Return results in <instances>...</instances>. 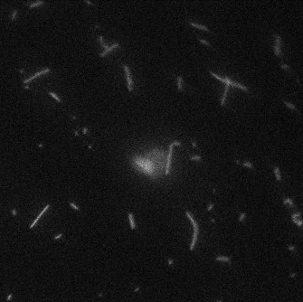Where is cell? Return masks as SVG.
Instances as JSON below:
<instances>
[{
  "label": "cell",
  "instance_id": "4fadbf2b",
  "mask_svg": "<svg viewBox=\"0 0 303 302\" xmlns=\"http://www.w3.org/2000/svg\"><path fill=\"white\" fill-rule=\"evenodd\" d=\"M232 86H233V87L239 88V89H241V90H243L244 91H247V92H248V91H249V89L246 87V86L242 85V84H241V83L237 82V81H233V83H232Z\"/></svg>",
  "mask_w": 303,
  "mask_h": 302
},
{
  "label": "cell",
  "instance_id": "8992f818",
  "mask_svg": "<svg viewBox=\"0 0 303 302\" xmlns=\"http://www.w3.org/2000/svg\"><path fill=\"white\" fill-rule=\"evenodd\" d=\"M50 71H51V70H50V68H45V69H44L43 71H39V73H35V75H33L32 77L28 78V79H26V80H24V81H23V82H24V84H25V83H27V82H30L31 81H33L34 79H35L36 77H38V76H40V75H42V74H45V73H48Z\"/></svg>",
  "mask_w": 303,
  "mask_h": 302
},
{
  "label": "cell",
  "instance_id": "ba28073f",
  "mask_svg": "<svg viewBox=\"0 0 303 302\" xmlns=\"http://www.w3.org/2000/svg\"><path fill=\"white\" fill-rule=\"evenodd\" d=\"M128 223H129V226L131 230H135L136 229V222H135V218L134 215L132 213H128Z\"/></svg>",
  "mask_w": 303,
  "mask_h": 302
},
{
  "label": "cell",
  "instance_id": "3957f363",
  "mask_svg": "<svg viewBox=\"0 0 303 302\" xmlns=\"http://www.w3.org/2000/svg\"><path fill=\"white\" fill-rule=\"evenodd\" d=\"M173 144L169 145L168 148V154L167 156V161H166V167H165V175L168 176L170 174V167H171V160H172V155H173Z\"/></svg>",
  "mask_w": 303,
  "mask_h": 302
},
{
  "label": "cell",
  "instance_id": "d6986e66",
  "mask_svg": "<svg viewBox=\"0 0 303 302\" xmlns=\"http://www.w3.org/2000/svg\"><path fill=\"white\" fill-rule=\"evenodd\" d=\"M44 4V1H42V0H40V1H37V2L34 3V4H31L29 5V7L30 8H33V7H35V6H41V5Z\"/></svg>",
  "mask_w": 303,
  "mask_h": 302
},
{
  "label": "cell",
  "instance_id": "4316f807",
  "mask_svg": "<svg viewBox=\"0 0 303 302\" xmlns=\"http://www.w3.org/2000/svg\"><path fill=\"white\" fill-rule=\"evenodd\" d=\"M69 205H70V206H71V208L74 209V210H76V211H80V208L75 205V204H73V203H71H71H69Z\"/></svg>",
  "mask_w": 303,
  "mask_h": 302
},
{
  "label": "cell",
  "instance_id": "30bf717a",
  "mask_svg": "<svg viewBox=\"0 0 303 302\" xmlns=\"http://www.w3.org/2000/svg\"><path fill=\"white\" fill-rule=\"evenodd\" d=\"M189 24L191 25V26L195 27V28H198V29H200V30L206 31V32H209V31H210L208 27H206V25H203V24H196V23H194V22H189Z\"/></svg>",
  "mask_w": 303,
  "mask_h": 302
},
{
  "label": "cell",
  "instance_id": "8d00e7d4",
  "mask_svg": "<svg viewBox=\"0 0 303 302\" xmlns=\"http://www.w3.org/2000/svg\"><path fill=\"white\" fill-rule=\"evenodd\" d=\"M296 275H297L296 273H291V274H290V277H291V278H294V277H296Z\"/></svg>",
  "mask_w": 303,
  "mask_h": 302
},
{
  "label": "cell",
  "instance_id": "484cf974",
  "mask_svg": "<svg viewBox=\"0 0 303 302\" xmlns=\"http://www.w3.org/2000/svg\"><path fill=\"white\" fill-rule=\"evenodd\" d=\"M202 157L200 156H192L191 157H190V160H195V161H199L201 160Z\"/></svg>",
  "mask_w": 303,
  "mask_h": 302
},
{
  "label": "cell",
  "instance_id": "ab89813d",
  "mask_svg": "<svg viewBox=\"0 0 303 302\" xmlns=\"http://www.w3.org/2000/svg\"><path fill=\"white\" fill-rule=\"evenodd\" d=\"M85 2L87 3V4H90V5H91V6H94V5L92 4V3H91V2H90V1H85Z\"/></svg>",
  "mask_w": 303,
  "mask_h": 302
},
{
  "label": "cell",
  "instance_id": "5b68a950",
  "mask_svg": "<svg viewBox=\"0 0 303 302\" xmlns=\"http://www.w3.org/2000/svg\"><path fill=\"white\" fill-rule=\"evenodd\" d=\"M209 73H211V75H213V76H214V77L215 78V79L219 80L220 81H222V82H224V84H225V85L231 86V85H232L233 81H234L233 80H231L229 77H221V76H219V75L215 74V73H213V71H209Z\"/></svg>",
  "mask_w": 303,
  "mask_h": 302
},
{
  "label": "cell",
  "instance_id": "7bdbcfd3",
  "mask_svg": "<svg viewBox=\"0 0 303 302\" xmlns=\"http://www.w3.org/2000/svg\"><path fill=\"white\" fill-rule=\"evenodd\" d=\"M217 302H222V300H218V301H217Z\"/></svg>",
  "mask_w": 303,
  "mask_h": 302
},
{
  "label": "cell",
  "instance_id": "d6a6232c",
  "mask_svg": "<svg viewBox=\"0 0 303 302\" xmlns=\"http://www.w3.org/2000/svg\"><path fill=\"white\" fill-rule=\"evenodd\" d=\"M13 296H14L13 294H9V295H8V296L6 297V301H10V300L12 299Z\"/></svg>",
  "mask_w": 303,
  "mask_h": 302
},
{
  "label": "cell",
  "instance_id": "b9f144b4",
  "mask_svg": "<svg viewBox=\"0 0 303 302\" xmlns=\"http://www.w3.org/2000/svg\"><path fill=\"white\" fill-rule=\"evenodd\" d=\"M235 162L237 163V164H241V163H240V161H239V160H237V159H235Z\"/></svg>",
  "mask_w": 303,
  "mask_h": 302
},
{
  "label": "cell",
  "instance_id": "2e32d148",
  "mask_svg": "<svg viewBox=\"0 0 303 302\" xmlns=\"http://www.w3.org/2000/svg\"><path fill=\"white\" fill-rule=\"evenodd\" d=\"M98 39H99V41H100V46H102L104 50H106V49H108L109 47H110L108 45H106V44L103 42V37H102V35H99V36H98Z\"/></svg>",
  "mask_w": 303,
  "mask_h": 302
},
{
  "label": "cell",
  "instance_id": "836d02e7",
  "mask_svg": "<svg viewBox=\"0 0 303 302\" xmlns=\"http://www.w3.org/2000/svg\"><path fill=\"white\" fill-rule=\"evenodd\" d=\"M63 233H60V234H58V235H56V236H55V237L53 238V239H54V240H58V239H60V238H62V237H63Z\"/></svg>",
  "mask_w": 303,
  "mask_h": 302
},
{
  "label": "cell",
  "instance_id": "603a6c76",
  "mask_svg": "<svg viewBox=\"0 0 303 302\" xmlns=\"http://www.w3.org/2000/svg\"><path fill=\"white\" fill-rule=\"evenodd\" d=\"M242 165H243L244 166L248 167V168H253V165H252V163L248 162V161H245V162H243V163H242Z\"/></svg>",
  "mask_w": 303,
  "mask_h": 302
},
{
  "label": "cell",
  "instance_id": "9a60e30c",
  "mask_svg": "<svg viewBox=\"0 0 303 302\" xmlns=\"http://www.w3.org/2000/svg\"><path fill=\"white\" fill-rule=\"evenodd\" d=\"M177 90L179 91H183V77L182 76L177 77Z\"/></svg>",
  "mask_w": 303,
  "mask_h": 302
},
{
  "label": "cell",
  "instance_id": "e575fe53",
  "mask_svg": "<svg viewBox=\"0 0 303 302\" xmlns=\"http://www.w3.org/2000/svg\"><path fill=\"white\" fill-rule=\"evenodd\" d=\"M172 144H173V146H180V145H181V142H179V141H174L173 143H172Z\"/></svg>",
  "mask_w": 303,
  "mask_h": 302
},
{
  "label": "cell",
  "instance_id": "e0dca14e",
  "mask_svg": "<svg viewBox=\"0 0 303 302\" xmlns=\"http://www.w3.org/2000/svg\"><path fill=\"white\" fill-rule=\"evenodd\" d=\"M283 204L286 205H289L290 207H293L294 206V203H293V201L291 200V199L290 198H286L283 200Z\"/></svg>",
  "mask_w": 303,
  "mask_h": 302
},
{
  "label": "cell",
  "instance_id": "7a4b0ae2",
  "mask_svg": "<svg viewBox=\"0 0 303 302\" xmlns=\"http://www.w3.org/2000/svg\"><path fill=\"white\" fill-rule=\"evenodd\" d=\"M273 37L275 39L274 46H273V51H274L275 55L278 57H282V52H281V37L277 34H273Z\"/></svg>",
  "mask_w": 303,
  "mask_h": 302
},
{
  "label": "cell",
  "instance_id": "d590c367",
  "mask_svg": "<svg viewBox=\"0 0 303 302\" xmlns=\"http://www.w3.org/2000/svg\"><path fill=\"white\" fill-rule=\"evenodd\" d=\"M12 214L14 215V216H16V215H17V212L16 211V209H12Z\"/></svg>",
  "mask_w": 303,
  "mask_h": 302
},
{
  "label": "cell",
  "instance_id": "277c9868",
  "mask_svg": "<svg viewBox=\"0 0 303 302\" xmlns=\"http://www.w3.org/2000/svg\"><path fill=\"white\" fill-rule=\"evenodd\" d=\"M123 69H124L125 74H126V79H127V87H128V91H133V80L131 77V73H130V70L128 68V65L123 64Z\"/></svg>",
  "mask_w": 303,
  "mask_h": 302
},
{
  "label": "cell",
  "instance_id": "5bb4252c",
  "mask_svg": "<svg viewBox=\"0 0 303 302\" xmlns=\"http://www.w3.org/2000/svg\"><path fill=\"white\" fill-rule=\"evenodd\" d=\"M273 172H274L275 177H276V180L281 181V172H280V169H279V167H278V166H274V167H273Z\"/></svg>",
  "mask_w": 303,
  "mask_h": 302
},
{
  "label": "cell",
  "instance_id": "60d3db41",
  "mask_svg": "<svg viewBox=\"0 0 303 302\" xmlns=\"http://www.w3.org/2000/svg\"><path fill=\"white\" fill-rule=\"evenodd\" d=\"M138 290H139V288H136V289H135V290H134V291H135V292H137V291H138Z\"/></svg>",
  "mask_w": 303,
  "mask_h": 302
},
{
  "label": "cell",
  "instance_id": "52a82bcc",
  "mask_svg": "<svg viewBox=\"0 0 303 302\" xmlns=\"http://www.w3.org/2000/svg\"><path fill=\"white\" fill-rule=\"evenodd\" d=\"M119 46H120V44H119V43H115V44H113V45H110V46L109 47L108 49H106V50H104V51L102 52V53H100V57H104V56H106V54H107V53H110V52H111L112 50H113V49L117 48V47H119Z\"/></svg>",
  "mask_w": 303,
  "mask_h": 302
},
{
  "label": "cell",
  "instance_id": "1f68e13d",
  "mask_svg": "<svg viewBox=\"0 0 303 302\" xmlns=\"http://www.w3.org/2000/svg\"><path fill=\"white\" fill-rule=\"evenodd\" d=\"M214 204H210V205H208V207H207V211H208V212L211 211L212 209L214 208Z\"/></svg>",
  "mask_w": 303,
  "mask_h": 302
},
{
  "label": "cell",
  "instance_id": "f35d334b",
  "mask_svg": "<svg viewBox=\"0 0 303 302\" xmlns=\"http://www.w3.org/2000/svg\"><path fill=\"white\" fill-rule=\"evenodd\" d=\"M82 132H83V134H86V133H87V128H83V131H82Z\"/></svg>",
  "mask_w": 303,
  "mask_h": 302
},
{
  "label": "cell",
  "instance_id": "83f0119b",
  "mask_svg": "<svg viewBox=\"0 0 303 302\" xmlns=\"http://www.w3.org/2000/svg\"><path fill=\"white\" fill-rule=\"evenodd\" d=\"M300 213H293L292 215H291V219L294 220V219H298V217L300 216Z\"/></svg>",
  "mask_w": 303,
  "mask_h": 302
},
{
  "label": "cell",
  "instance_id": "f1b7e54d",
  "mask_svg": "<svg viewBox=\"0 0 303 302\" xmlns=\"http://www.w3.org/2000/svg\"><path fill=\"white\" fill-rule=\"evenodd\" d=\"M174 263H175V262H174L173 259H171V258H168V259H167V264H168L169 266L172 267V266L174 265Z\"/></svg>",
  "mask_w": 303,
  "mask_h": 302
},
{
  "label": "cell",
  "instance_id": "8fae6325",
  "mask_svg": "<svg viewBox=\"0 0 303 302\" xmlns=\"http://www.w3.org/2000/svg\"><path fill=\"white\" fill-rule=\"evenodd\" d=\"M229 87H230L229 85H225L224 92V94H223L222 98H221V100H220V103H221V106H224V105H225V100H226V97H227L228 91H229Z\"/></svg>",
  "mask_w": 303,
  "mask_h": 302
},
{
  "label": "cell",
  "instance_id": "ffe728a7",
  "mask_svg": "<svg viewBox=\"0 0 303 302\" xmlns=\"http://www.w3.org/2000/svg\"><path fill=\"white\" fill-rule=\"evenodd\" d=\"M49 95H51L52 97H53V99H55V100H57V102H60V103H61V102H62V99H60V98L58 97V96H57L56 94H54V93H53V92H51V91H49Z\"/></svg>",
  "mask_w": 303,
  "mask_h": 302
},
{
  "label": "cell",
  "instance_id": "7c38bea8",
  "mask_svg": "<svg viewBox=\"0 0 303 302\" xmlns=\"http://www.w3.org/2000/svg\"><path fill=\"white\" fill-rule=\"evenodd\" d=\"M231 259H232V258L228 257V256L220 255V256H217V257L215 258V261H216V262H230Z\"/></svg>",
  "mask_w": 303,
  "mask_h": 302
},
{
  "label": "cell",
  "instance_id": "74e56055",
  "mask_svg": "<svg viewBox=\"0 0 303 302\" xmlns=\"http://www.w3.org/2000/svg\"><path fill=\"white\" fill-rule=\"evenodd\" d=\"M192 145H193V147H197V145H196V143L195 141H192Z\"/></svg>",
  "mask_w": 303,
  "mask_h": 302
},
{
  "label": "cell",
  "instance_id": "f546056e",
  "mask_svg": "<svg viewBox=\"0 0 303 302\" xmlns=\"http://www.w3.org/2000/svg\"><path fill=\"white\" fill-rule=\"evenodd\" d=\"M16 15H17V11H16V10H15L14 12H13L12 16H11V20H12V21H14L15 19H16Z\"/></svg>",
  "mask_w": 303,
  "mask_h": 302
},
{
  "label": "cell",
  "instance_id": "cb8c5ba5",
  "mask_svg": "<svg viewBox=\"0 0 303 302\" xmlns=\"http://www.w3.org/2000/svg\"><path fill=\"white\" fill-rule=\"evenodd\" d=\"M198 41H200V43H201V44H203V45H206V46L212 47V46H211V44H209V43H208L207 41L204 40V39H198Z\"/></svg>",
  "mask_w": 303,
  "mask_h": 302
},
{
  "label": "cell",
  "instance_id": "7402d4cb",
  "mask_svg": "<svg viewBox=\"0 0 303 302\" xmlns=\"http://www.w3.org/2000/svg\"><path fill=\"white\" fill-rule=\"evenodd\" d=\"M292 221H293V223H295L296 225H298V226H299V227H301V226H302V224H303V222H302V220L294 219V220H292Z\"/></svg>",
  "mask_w": 303,
  "mask_h": 302
},
{
  "label": "cell",
  "instance_id": "ac0fdd59",
  "mask_svg": "<svg viewBox=\"0 0 303 302\" xmlns=\"http://www.w3.org/2000/svg\"><path fill=\"white\" fill-rule=\"evenodd\" d=\"M283 103H284L285 105L287 106L288 108H290V109H291V110H296V111H298V110H297V109H296V107H295V105H294V104L291 103V102H286V100H283Z\"/></svg>",
  "mask_w": 303,
  "mask_h": 302
},
{
  "label": "cell",
  "instance_id": "4dcf8cb0",
  "mask_svg": "<svg viewBox=\"0 0 303 302\" xmlns=\"http://www.w3.org/2000/svg\"><path fill=\"white\" fill-rule=\"evenodd\" d=\"M288 249L290 250V251H294L296 250V247L294 245H289L288 246Z\"/></svg>",
  "mask_w": 303,
  "mask_h": 302
},
{
  "label": "cell",
  "instance_id": "44dd1931",
  "mask_svg": "<svg viewBox=\"0 0 303 302\" xmlns=\"http://www.w3.org/2000/svg\"><path fill=\"white\" fill-rule=\"evenodd\" d=\"M246 217H247V215H246V213H241L240 214V216H239V218H238V221L240 222H243L244 220L246 219Z\"/></svg>",
  "mask_w": 303,
  "mask_h": 302
},
{
  "label": "cell",
  "instance_id": "d4e9b609",
  "mask_svg": "<svg viewBox=\"0 0 303 302\" xmlns=\"http://www.w3.org/2000/svg\"><path fill=\"white\" fill-rule=\"evenodd\" d=\"M281 67L282 68L283 70H286V71H291V67H290L288 64H285V63H283V64H281Z\"/></svg>",
  "mask_w": 303,
  "mask_h": 302
},
{
  "label": "cell",
  "instance_id": "9c48e42d",
  "mask_svg": "<svg viewBox=\"0 0 303 302\" xmlns=\"http://www.w3.org/2000/svg\"><path fill=\"white\" fill-rule=\"evenodd\" d=\"M49 207H50V205H47L46 206H45V208H44V210H43V211H42V212H41L40 213H39V215H38V216H37V218H36V219H35V221L33 222V223H32V224H30V226H29V227H30V229H32V228L34 227V226H35V223H37V221H38V220L40 219L41 217H42V215H43L44 213H45V212H46L47 210H48V209H49Z\"/></svg>",
  "mask_w": 303,
  "mask_h": 302
},
{
  "label": "cell",
  "instance_id": "6da1fadb",
  "mask_svg": "<svg viewBox=\"0 0 303 302\" xmlns=\"http://www.w3.org/2000/svg\"><path fill=\"white\" fill-rule=\"evenodd\" d=\"M185 215H186V217L188 218V220L190 221V223H191L192 226H193V228H194L193 237H192V241H191V242H190V245H189L190 251H194L195 246H196V242H197V240H198V235H199V224L197 223V222L194 219L193 215L191 214L190 212L185 211Z\"/></svg>",
  "mask_w": 303,
  "mask_h": 302
}]
</instances>
